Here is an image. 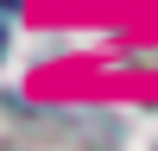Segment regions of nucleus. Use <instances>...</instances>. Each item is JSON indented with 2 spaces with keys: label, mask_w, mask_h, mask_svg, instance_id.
<instances>
[{
  "label": "nucleus",
  "mask_w": 158,
  "mask_h": 151,
  "mask_svg": "<svg viewBox=\"0 0 158 151\" xmlns=\"http://www.w3.org/2000/svg\"><path fill=\"white\" fill-rule=\"evenodd\" d=\"M0 6H19V0H0Z\"/></svg>",
  "instance_id": "obj_1"
}]
</instances>
